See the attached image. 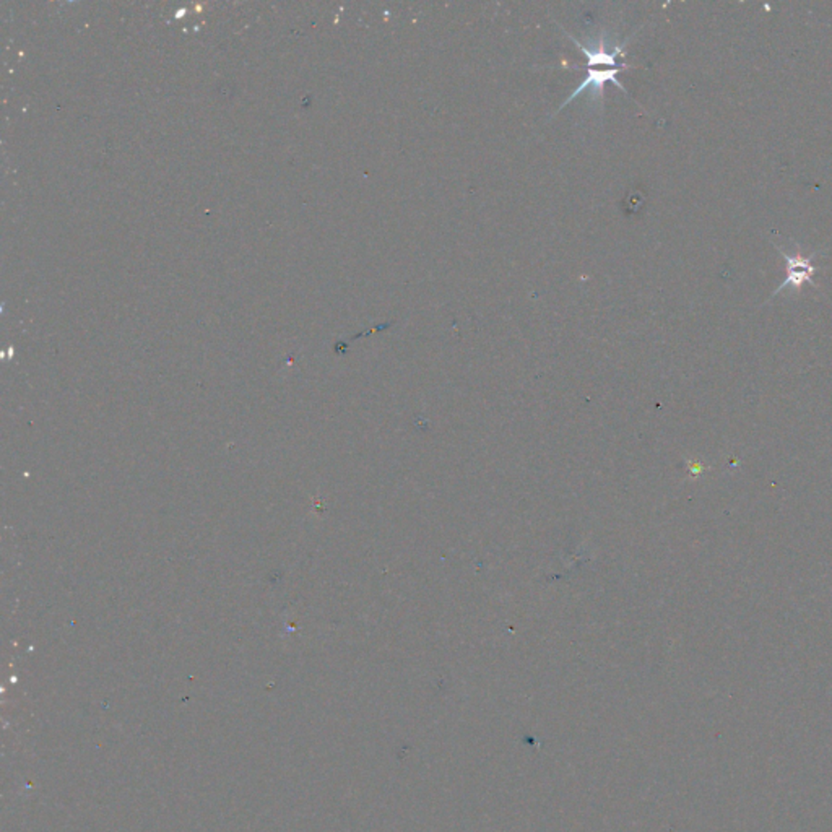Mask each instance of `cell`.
Returning <instances> with one entry per match:
<instances>
[{
  "label": "cell",
  "mask_w": 832,
  "mask_h": 832,
  "mask_svg": "<svg viewBox=\"0 0 832 832\" xmlns=\"http://www.w3.org/2000/svg\"><path fill=\"white\" fill-rule=\"evenodd\" d=\"M776 249L779 250L780 256L787 262V277H786V280L782 281V285L772 293L771 298H776L786 289L800 291L805 283H810L811 287L817 288V283L813 281V277L817 275V267L813 264V259L817 258L819 252H813L810 256H803V254L790 256L786 250L780 249L777 244H776Z\"/></svg>",
  "instance_id": "cell-1"
},
{
  "label": "cell",
  "mask_w": 832,
  "mask_h": 832,
  "mask_svg": "<svg viewBox=\"0 0 832 832\" xmlns=\"http://www.w3.org/2000/svg\"><path fill=\"white\" fill-rule=\"evenodd\" d=\"M628 68L633 67H631V66H620V67L614 68L587 67V76L583 78V84L579 85V86L569 95V98L563 101V105H561L558 111H561L563 107H568L571 101H574V99L577 98L579 95H583V91L587 90V88L594 90V95H595V96H602V95H604V86H605L606 82H612V84L616 85L623 93L628 95V91L624 88V85L621 84L620 80L616 78V76H620L621 72H624V70H628Z\"/></svg>",
  "instance_id": "cell-2"
}]
</instances>
